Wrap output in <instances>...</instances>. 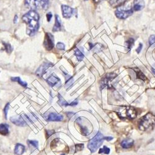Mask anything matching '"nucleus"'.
Here are the masks:
<instances>
[{
	"label": "nucleus",
	"mask_w": 155,
	"mask_h": 155,
	"mask_svg": "<svg viewBox=\"0 0 155 155\" xmlns=\"http://www.w3.org/2000/svg\"><path fill=\"white\" fill-rule=\"evenodd\" d=\"M49 0H25V5L30 10L47 9L49 8Z\"/></svg>",
	"instance_id": "obj_2"
},
{
	"label": "nucleus",
	"mask_w": 155,
	"mask_h": 155,
	"mask_svg": "<svg viewBox=\"0 0 155 155\" xmlns=\"http://www.w3.org/2000/svg\"><path fill=\"white\" fill-rule=\"evenodd\" d=\"M117 74L114 73H107L101 80V89H102L107 86H110V83L117 77Z\"/></svg>",
	"instance_id": "obj_8"
},
{
	"label": "nucleus",
	"mask_w": 155,
	"mask_h": 155,
	"mask_svg": "<svg viewBox=\"0 0 155 155\" xmlns=\"http://www.w3.org/2000/svg\"><path fill=\"white\" fill-rule=\"evenodd\" d=\"M62 29V23L60 17L58 16V15H55V23L54 26L53 28V32H58L61 30Z\"/></svg>",
	"instance_id": "obj_16"
},
{
	"label": "nucleus",
	"mask_w": 155,
	"mask_h": 155,
	"mask_svg": "<svg viewBox=\"0 0 155 155\" xmlns=\"http://www.w3.org/2000/svg\"><path fill=\"white\" fill-rule=\"evenodd\" d=\"M46 17H47V20L48 22H50V21L52 18V14L51 13H48L46 15Z\"/></svg>",
	"instance_id": "obj_35"
},
{
	"label": "nucleus",
	"mask_w": 155,
	"mask_h": 155,
	"mask_svg": "<svg viewBox=\"0 0 155 155\" xmlns=\"http://www.w3.org/2000/svg\"><path fill=\"white\" fill-rule=\"evenodd\" d=\"M9 109V104L8 103L6 104V105L5 106V108L4 109V116H5V119H7V114H8V110Z\"/></svg>",
	"instance_id": "obj_33"
},
{
	"label": "nucleus",
	"mask_w": 155,
	"mask_h": 155,
	"mask_svg": "<svg viewBox=\"0 0 155 155\" xmlns=\"http://www.w3.org/2000/svg\"><path fill=\"white\" fill-rule=\"evenodd\" d=\"M145 7V2L143 0H134L133 1V11H138L142 10Z\"/></svg>",
	"instance_id": "obj_15"
},
{
	"label": "nucleus",
	"mask_w": 155,
	"mask_h": 155,
	"mask_svg": "<svg viewBox=\"0 0 155 155\" xmlns=\"http://www.w3.org/2000/svg\"><path fill=\"white\" fill-rule=\"evenodd\" d=\"M65 78H66V87H69V86L73 84V78L70 76L68 75V74H65Z\"/></svg>",
	"instance_id": "obj_24"
},
{
	"label": "nucleus",
	"mask_w": 155,
	"mask_h": 155,
	"mask_svg": "<svg viewBox=\"0 0 155 155\" xmlns=\"http://www.w3.org/2000/svg\"><path fill=\"white\" fill-rule=\"evenodd\" d=\"M9 125L8 124H0V134L7 135L9 134Z\"/></svg>",
	"instance_id": "obj_21"
},
{
	"label": "nucleus",
	"mask_w": 155,
	"mask_h": 155,
	"mask_svg": "<svg viewBox=\"0 0 155 155\" xmlns=\"http://www.w3.org/2000/svg\"><path fill=\"white\" fill-rule=\"evenodd\" d=\"M26 24V33L29 36H34L39 29V15L36 11L30 10L22 18Z\"/></svg>",
	"instance_id": "obj_1"
},
{
	"label": "nucleus",
	"mask_w": 155,
	"mask_h": 155,
	"mask_svg": "<svg viewBox=\"0 0 155 155\" xmlns=\"http://www.w3.org/2000/svg\"><path fill=\"white\" fill-rule=\"evenodd\" d=\"M133 13V9H124L119 8L115 11V16L117 18L120 19H125L130 16Z\"/></svg>",
	"instance_id": "obj_7"
},
{
	"label": "nucleus",
	"mask_w": 155,
	"mask_h": 155,
	"mask_svg": "<svg viewBox=\"0 0 155 155\" xmlns=\"http://www.w3.org/2000/svg\"><path fill=\"white\" fill-rule=\"evenodd\" d=\"M134 69V71H135V73L137 74V78L138 79H142V80H143V81H145V80L147 79V78L145 76V74L143 73V72L140 70V69L135 68V69Z\"/></svg>",
	"instance_id": "obj_22"
},
{
	"label": "nucleus",
	"mask_w": 155,
	"mask_h": 155,
	"mask_svg": "<svg viewBox=\"0 0 155 155\" xmlns=\"http://www.w3.org/2000/svg\"><path fill=\"white\" fill-rule=\"evenodd\" d=\"M93 49H94V50L96 52H101L103 49H104V46L101 44H96L94 45L93 47Z\"/></svg>",
	"instance_id": "obj_27"
},
{
	"label": "nucleus",
	"mask_w": 155,
	"mask_h": 155,
	"mask_svg": "<svg viewBox=\"0 0 155 155\" xmlns=\"http://www.w3.org/2000/svg\"><path fill=\"white\" fill-rule=\"evenodd\" d=\"M28 143L29 147H33L34 148H38L39 146V143L36 140H28Z\"/></svg>",
	"instance_id": "obj_28"
},
{
	"label": "nucleus",
	"mask_w": 155,
	"mask_h": 155,
	"mask_svg": "<svg viewBox=\"0 0 155 155\" xmlns=\"http://www.w3.org/2000/svg\"><path fill=\"white\" fill-rule=\"evenodd\" d=\"M47 83L52 88L58 86L60 83V79L56 74H52L50 76L48 77L46 79Z\"/></svg>",
	"instance_id": "obj_12"
},
{
	"label": "nucleus",
	"mask_w": 155,
	"mask_h": 155,
	"mask_svg": "<svg viewBox=\"0 0 155 155\" xmlns=\"http://www.w3.org/2000/svg\"><path fill=\"white\" fill-rule=\"evenodd\" d=\"M76 122L79 126L83 134L88 136L93 131V127L90 122L84 117H79L76 120Z\"/></svg>",
	"instance_id": "obj_4"
},
{
	"label": "nucleus",
	"mask_w": 155,
	"mask_h": 155,
	"mask_svg": "<svg viewBox=\"0 0 155 155\" xmlns=\"http://www.w3.org/2000/svg\"><path fill=\"white\" fill-rule=\"evenodd\" d=\"M127 1V0H109V3L112 7L117 8L122 6Z\"/></svg>",
	"instance_id": "obj_17"
},
{
	"label": "nucleus",
	"mask_w": 155,
	"mask_h": 155,
	"mask_svg": "<svg viewBox=\"0 0 155 155\" xmlns=\"http://www.w3.org/2000/svg\"><path fill=\"white\" fill-rule=\"evenodd\" d=\"M84 1H86V0H84Z\"/></svg>",
	"instance_id": "obj_43"
},
{
	"label": "nucleus",
	"mask_w": 155,
	"mask_h": 155,
	"mask_svg": "<svg viewBox=\"0 0 155 155\" xmlns=\"http://www.w3.org/2000/svg\"><path fill=\"white\" fill-rule=\"evenodd\" d=\"M53 67V64L51 63H44L41 65L39 68L37 69L35 72V74L39 77H42L46 73L47 70L50 67Z\"/></svg>",
	"instance_id": "obj_11"
},
{
	"label": "nucleus",
	"mask_w": 155,
	"mask_h": 155,
	"mask_svg": "<svg viewBox=\"0 0 155 155\" xmlns=\"http://www.w3.org/2000/svg\"><path fill=\"white\" fill-rule=\"evenodd\" d=\"M44 45L45 49L48 51L52 50L54 47V37L49 33L45 34Z\"/></svg>",
	"instance_id": "obj_9"
},
{
	"label": "nucleus",
	"mask_w": 155,
	"mask_h": 155,
	"mask_svg": "<svg viewBox=\"0 0 155 155\" xmlns=\"http://www.w3.org/2000/svg\"><path fill=\"white\" fill-rule=\"evenodd\" d=\"M125 44H126V47L128 49V50H130V49H132V47L135 44V40L133 39V38H130L125 42Z\"/></svg>",
	"instance_id": "obj_25"
},
{
	"label": "nucleus",
	"mask_w": 155,
	"mask_h": 155,
	"mask_svg": "<svg viewBox=\"0 0 155 155\" xmlns=\"http://www.w3.org/2000/svg\"><path fill=\"white\" fill-rule=\"evenodd\" d=\"M110 153V149L107 147H104L103 148H101L99 151V153H104L108 154Z\"/></svg>",
	"instance_id": "obj_30"
},
{
	"label": "nucleus",
	"mask_w": 155,
	"mask_h": 155,
	"mask_svg": "<svg viewBox=\"0 0 155 155\" xmlns=\"http://www.w3.org/2000/svg\"><path fill=\"white\" fill-rule=\"evenodd\" d=\"M133 143H134V141L132 139H125L122 142L121 146L124 148H129L133 145Z\"/></svg>",
	"instance_id": "obj_19"
},
{
	"label": "nucleus",
	"mask_w": 155,
	"mask_h": 155,
	"mask_svg": "<svg viewBox=\"0 0 155 155\" xmlns=\"http://www.w3.org/2000/svg\"><path fill=\"white\" fill-rule=\"evenodd\" d=\"M10 120L13 124L18 126L23 127L27 125L26 121H25L24 119L23 118V116H20V115L13 116L11 117Z\"/></svg>",
	"instance_id": "obj_13"
},
{
	"label": "nucleus",
	"mask_w": 155,
	"mask_h": 155,
	"mask_svg": "<svg viewBox=\"0 0 155 155\" xmlns=\"http://www.w3.org/2000/svg\"><path fill=\"white\" fill-rule=\"evenodd\" d=\"M18 16L17 15H16L14 18V23L16 24L18 23Z\"/></svg>",
	"instance_id": "obj_40"
},
{
	"label": "nucleus",
	"mask_w": 155,
	"mask_h": 155,
	"mask_svg": "<svg viewBox=\"0 0 155 155\" xmlns=\"http://www.w3.org/2000/svg\"><path fill=\"white\" fill-rule=\"evenodd\" d=\"M63 119V117L60 115L58 114L57 113H54V112H51L49 115L45 116V119L47 121H62Z\"/></svg>",
	"instance_id": "obj_14"
},
{
	"label": "nucleus",
	"mask_w": 155,
	"mask_h": 155,
	"mask_svg": "<svg viewBox=\"0 0 155 155\" xmlns=\"http://www.w3.org/2000/svg\"><path fill=\"white\" fill-rule=\"evenodd\" d=\"M58 98H59V101H58V104H60L62 106H69V103H68L67 101L63 98L62 96L60 94H58Z\"/></svg>",
	"instance_id": "obj_26"
},
{
	"label": "nucleus",
	"mask_w": 155,
	"mask_h": 155,
	"mask_svg": "<svg viewBox=\"0 0 155 155\" xmlns=\"http://www.w3.org/2000/svg\"><path fill=\"white\" fill-rule=\"evenodd\" d=\"M62 11L63 17L66 19L70 18L74 14V13H75L74 9L67 6V5H62Z\"/></svg>",
	"instance_id": "obj_10"
},
{
	"label": "nucleus",
	"mask_w": 155,
	"mask_h": 155,
	"mask_svg": "<svg viewBox=\"0 0 155 155\" xmlns=\"http://www.w3.org/2000/svg\"><path fill=\"white\" fill-rule=\"evenodd\" d=\"M104 140V137L102 133L98 132L91 140L88 143V148L92 153L95 152L101 146Z\"/></svg>",
	"instance_id": "obj_3"
},
{
	"label": "nucleus",
	"mask_w": 155,
	"mask_h": 155,
	"mask_svg": "<svg viewBox=\"0 0 155 155\" xmlns=\"http://www.w3.org/2000/svg\"><path fill=\"white\" fill-rule=\"evenodd\" d=\"M3 44L4 46V49L5 50H6L8 53H11L13 50V47L11 45L9 44H7V43H4V42H3Z\"/></svg>",
	"instance_id": "obj_29"
},
{
	"label": "nucleus",
	"mask_w": 155,
	"mask_h": 155,
	"mask_svg": "<svg viewBox=\"0 0 155 155\" xmlns=\"http://www.w3.org/2000/svg\"><path fill=\"white\" fill-rule=\"evenodd\" d=\"M55 133V131H53V130H47V135H48V137H50L52 136V135L53 134V133Z\"/></svg>",
	"instance_id": "obj_37"
},
{
	"label": "nucleus",
	"mask_w": 155,
	"mask_h": 155,
	"mask_svg": "<svg viewBox=\"0 0 155 155\" xmlns=\"http://www.w3.org/2000/svg\"><path fill=\"white\" fill-rule=\"evenodd\" d=\"M155 124V115L151 113L147 114L141 119L139 123V129L145 130Z\"/></svg>",
	"instance_id": "obj_6"
},
{
	"label": "nucleus",
	"mask_w": 155,
	"mask_h": 155,
	"mask_svg": "<svg viewBox=\"0 0 155 155\" xmlns=\"http://www.w3.org/2000/svg\"><path fill=\"white\" fill-rule=\"evenodd\" d=\"M78 104V101L76 100V101H73L72 103H71L70 104H69V105H70V106H74V105H76Z\"/></svg>",
	"instance_id": "obj_38"
},
{
	"label": "nucleus",
	"mask_w": 155,
	"mask_h": 155,
	"mask_svg": "<svg viewBox=\"0 0 155 155\" xmlns=\"http://www.w3.org/2000/svg\"><path fill=\"white\" fill-rule=\"evenodd\" d=\"M117 114L122 119H133L137 117V110L132 107L125 106L121 108L117 112Z\"/></svg>",
	"instance_id": "obj_5"
},
{
	"label": "nucleus",
	"mask_w": 155,
	"mask_h": 155,
	"mask_svg": "<svg viewBox=\"0 0 155 155\" xmlns=\"http://www.w3.org/2000/svg\"><path fill=\"white\" fill-rule=\"evenodd\" d=\"M142 48H143V44H140V45H139L138 47L137 48V50H136L137 52L138 53H140V52H141L142 49Z\"/></svg>",
	"instance_id": "obj_36"
},
{
	"label": "nucleus",
	"mask_w": 155,
	"mask_h": 155,
	"mask_svg": "<svg viewBox=\"0 0 155 155\" xmlns=\"http://www.w3.org/2000/svg\"><path fill=\"white\" fill-rule=\"evenodd\" d=\"M112 138H112V137H104V140L109 141V140H112Z\"/></svg>",
	"instance_id": "obj_41"
},
{
	"label": "nucleus",
	"mask_w": 155,
	"mask_h": 155,
	"mask_svg": "<svg viewBox=\"0 0 155 155\" xmlns=\"http://www.w3.org/2000/svg\"><path fill=\"white\" fill-rule=\"evenodd\" d=\"M83 148H84L83 144H79V145H76V151L83 150Z\"/></svg>",
	"instance_id": "obj_34"
},
{
	"label": "nucleus",
	"mask_w": 155,
	"mask_h": 155,
	"mask_svg": "<svg viewBox=\"0 0 155 155\" xmlns=\"http://www.w3.org/2000/svg\"><path fill=\"white\" fill-rule=\"evenodd\" d=\"M25 147L22 144H17L15 147L14 153L17 155H21L25 152Z\"/></svg>",
	"instance_id": "obj_18"
},
{
	"label": "nucleus",
	"mask_w": 155,
	"mask_h": 155,
	"mask_svg": "<svg viewBox=\"0 0 155 155\" xmlns=\"http://www.w3.org/2000/svg\"><path fill=\"white\" fill-rule=\"evenodd\" d=\"M93 1H94V2H95V3H99V2H100V1H102V0H93Z\"/></svg>",
	"instance_id": "obj_42"
},
{
	"label": "nucleus",
	"mask_w": 155,
	"mask_h": 155,
	"mask_svg": "<svg viewBox=\"0 0 155 155\" xmlns=\"http://www.w3.org/2000/svg\"><path fill=\"white\" fill-rule=\"evenodd\" d=\"M148 42H149V45L150 46H151L153 44L155 43V35H152L149 37Z\"/></svg>",
	"instance_id": "obj_31"
},
{
	"label": "nucleus",
	"mask_w": 155,
	"mask_h": 155,
	"mask_svg": "<svg viewBox=\"0 0 155 155\" xmlns=\"http://www.w3.org/2000/svg\"><path fill=\"white\" fill-rule=\"evenodd\" d=\"M11 80H12V81L18 82L20 85H21V86H22L24 88L28 87V84H27V83L25 82V81H23V80L21 79L19 77H13V78H11Z\"/></svg>",
	"instance_id": "obj_23"
},
{
	"label": "nucleus",
	"mask_w": 155,
	"mask_h": 155,
	"mask_svg": "<svg viewBox=\"0 0 155 155\" xmlns=\"http://www.w3.org/2000/svg\"><path fill=\"white\" fill-rule=\"evenodd\" d=\"M57 48L58 49L61 50H65V45L64 44L62 43V42H58V43L57 44Z\"/></svg>",
	"instance_id": "obj_32"
},
{
	"label": "nucleus",
	"mask_w": 155,
	"mask_h": 155,
	"mask_svg": "<svg viewBox=\"0 0 155 155\" xmlns=\"http://www.w3.org/2000/svg\"><path fill=\"white\" fill-rule=\"evenodd\" d=\"M67 115H68V117H69V118H71L72 116H73L74 115V114L73 113V112H68Z\"/></svg>",
	"instance_id": "obj_39"
},
{
	"label": "nucleus",
	"mask_w": 155,
	"mask_h": 155,
	"mask_svg": "<svg viewBox=\"0 0 155 155\" xmlns=\"http://www.w3.org/2000/svg\"><path fill=\"white\" fill-rule=\"evenodd\" d=\"M74 55L76 56L77 60L79 62H81L83 60V59L84 57V55L83 50H81L80 49H78V48H76V49H75L74 50Z\"/></svg>",
	"instance_id": "obj_20"
}]
</instances>
